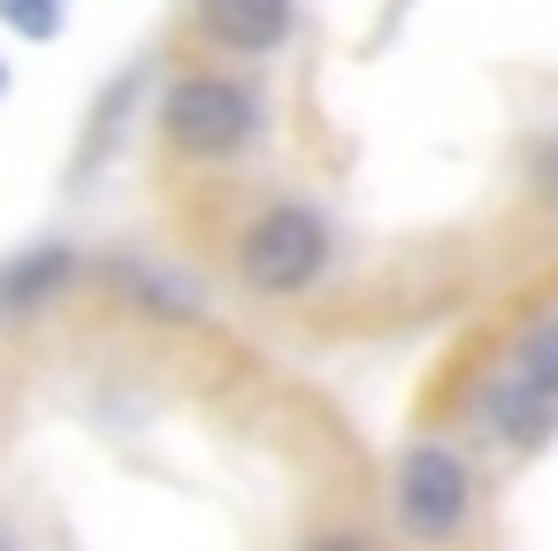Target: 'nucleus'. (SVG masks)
Instances as JSON below:
<instances>
[{
	"mask_svg": "<svg viewBox=\"0 0 558 551\" xmlns=\"http://www.w3.org/2000/svg\"><path fill=\"white\" fill-rule=\"evenodd\" d=\"M154 123H161V146L184 161H230L260 139V93L222 70H184L161 85Z\"/></svg>",
	"mask_w": 558,
	"mask_h": 551,
	"instance_id": "nucleus-1",
	"label": "nucleus"
},
{
	"mask_svg": "<svg viewBox=\"0 0 558 551\" xmlns=\"http://www.w3.org/2000/svg\"><path fill=\"white\" fill-rule=\"evenodd\" d=\"M329 223L299 200H268L245 230H238V276L253 299H299L329 276Z\"/></svg>",
	"mask_w": 558,
	"mask_h": 551,
	"instance_id": "nucleus-2",
	"label": "nucleus"
},
{
	"mask_svg": "<svg viewBox=\"0 0 558 551\" xmlns=\"http://www.w3.org/2000/svg\"><path fill=\"white\" fill-rule=\"evenodd\" d=\"M390 513L413 543L444 551L466 536L474 520V467L451 452V444H413L398 467H390Z\"/></svg>",
	"mask_w": 558,
	"mask_h": 551,
	"instance_id": "nucleus-3",
	"label": "nucleus"
},
{
	"mask_svg": "<svg viewBox=\"0 0 558 551\" xmlns=\"http://www.w3.org/2000/svg\"><path fill=\"white\" fill-rule=\"evenodd\" d=\"M482 429L512 452L550 444V429H558V322H543L512 345L505 375L482 391Z\"/></svg>",
	"mask_w": 558,
	"mask_h": 551,
	"instance_id": "nucleus-4",
	"label": "nucleus"
},
{
	"mask_svg": "<svg viewBox=\"0 0 558 551\" xmlns=\"http://www.w3.org/2000/svg\"><path fill=\"white\" fill-rule=\"evenodd\" d=\"M70 284H77V245H62V238L16 245L9 261H0V330H9V322H32V314H47Z\"/></svg>",
	"mask_w": 558,
	"mask_h": 551,
	"instance_id": "nucleus-5",
	"label": "nucleus"
},
{
	"mask_svg": "<svg viewBox=\"0 0 558 551\" xmlns=\"http://www.w3.org/2000/svg\"><path fill=\"white\" fill-rule=\"evenodd\" d=\"M199 32L222 47V55H276L291 39V0H192Z\"/></svg>",
	"mask_w": 558,
	"mask_h": 551,
	"instance_id": "nucleus-6",
	"label": "nucleus"
},
{
	"mask_svg": "<svg viewBox=\"0 0 558 551\" xmlns=\"http://www.w3.org/2000/svg\"><path fill=\"white\" fill-rule=\"evenodd\" d=\"M70 24V0H0V32L24 47H54Z\"/></svg>",
	"mask_w": 558,
	"mask_h": 551,
	"instance_id": "nucleus-7",
	"label": "nucleus"
},
{
	"mask_svg": "<svg viewBox=\"0 0 558 551\" xmlns=\"http://www.w3.org/2000/svg\"><path fill=\"white\" fill-rule=\"evenodd\" d=\"M306 551H367V536H352V528H329V536H306Z\"/></svg>",
	"mask_w": 558,
	"mask_h": 551,
	"instance_id": "nucleus-8",
	"label": "nucleus"
},
{
	"mask_svg": "<svg viewBox=\"0 0 558 551\" xmlns=\"http://www.w3.org/2000/svg\"><path fill=\"white\" fill-rule=\"evenodd\" d=\"M9 85H16V77H9V55H0V100H9Z\"/></svg>",
	"mask_w": 558,
	"mask_h": 551,
	"instance_id": "nucleus-9",
	"label": "nucleus"
},
{
	"mask_svg": "<svg viewBox=\"0 0 558 551\" xmlns=\"http://www.w3.org/2000/svg\"><path fill=\"white\" fill-rule=\"evenodd\" d=\"M0 551H9V536H0Z\"/></svg>",
	"mask_w": 558,
	"mask_h": 551,
	"instance_id": "nucleus-10",
	"label": "nucleus"
}]
</instances>
